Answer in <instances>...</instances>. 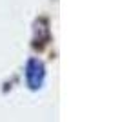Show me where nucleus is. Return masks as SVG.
Instances as JSON below:
<instances>
[{
    "mask_svg": "<svg viewBox=\"0 0 120 122\" xmlns=\"http://www.w3.org/2000/svg\"><path fill=\"white\" fill-rule=\"evenodd\" d=\"M35 76H38V80L42 82V76H44V67H42V64H40L38 60H29V64H27V80H29L31 87H33V84H35Z\"/></svg>",
    "mask_w": 120,
    "mask_h": 122,
    "instance_id": "obj_1",
    "label": "nucleus"
}]
</instances>
